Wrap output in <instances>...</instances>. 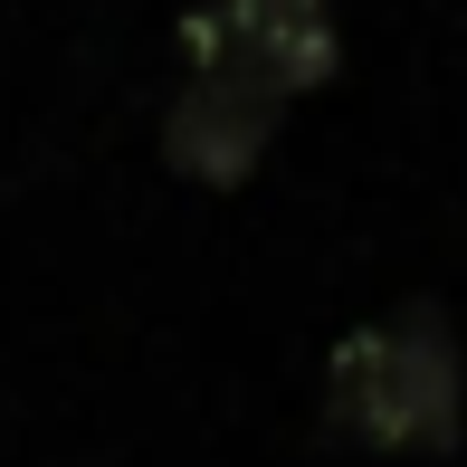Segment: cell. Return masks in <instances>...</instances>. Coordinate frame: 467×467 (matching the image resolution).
<instances>
[{
    "mask_svg": "<svg viewBox=\"0 0 467 467\" xmlns=\"http://www.w3.org/2000/svg\"><path fill=\"white\" fill-rule=\"evenodd\" d=\"M325 420L381 458H449L467 430V372L449 315L410 296V306L353 325L325 363Z\"/></svg>",
    "mask_w": 467,
    "mask_h": 467,
    "instance_id": "obj_1",
    "label": "cell"
},
{
    "mask_svg": "<svg viewBox=\"0 0 467 467\" xmlns=\"http://www.w3.org/2000/svg\"><path fill=\"white\" fill-rule=\"evenodd\" d=\"M182 57L210 87L296 105L334 77L344 38H334V0H201L182 29Z\"/></svg>",
    "mask_w": 467,
    "mask_h": 467,
    "instance_id": "obj_2",
    "label": "cell"
},
{
    "mask_svg": "<svg viewBox=\"0 0 467 467\" xmlns=\"http://www.w3.org/2000/svg\"><path fill=\"white\" fill-rule=\"evenodd\" d=\"M277 124H286V105L210 87V77H182L172 115H162V162H172L182 182H201V191H239L258 172V153L277 143Z\"/></svg>",
    "mask_w": 467,
    "mask_h": 467,
    "instance_id": "obj_3",
    "label": "cell"
}]
</instances>
